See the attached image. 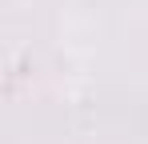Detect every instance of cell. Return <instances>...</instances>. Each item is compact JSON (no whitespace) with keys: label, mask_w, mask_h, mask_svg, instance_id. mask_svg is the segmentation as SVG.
Masks as SVG:
<instances>
[]
</instances>
